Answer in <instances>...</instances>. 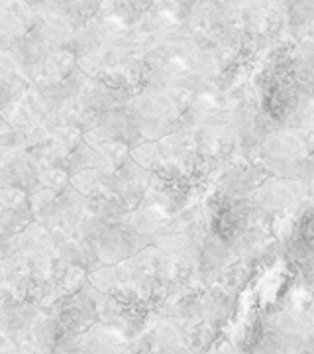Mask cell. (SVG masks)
Returning a JSON list of instances; mask_svg holds the SVG:
<instances>
[{
	"instance_id": "obj_1",
	"label": "cell",
	"mask_w": 314,
	"mask_h": 354,
	"mask_svg": "<svg viewBox=\"0 0 314 354\" xmlns=\"http://www.w3.org/2000/svg\"><path fill=\"white\" fill-rule=\"evenodd\" d=\"M193 91L179 87L141 88L132 97L126 109L136 116L138 122L169 124L179 130V120L187 113Z\"/></svg>"
},
{
	"instance_id": "obj_2",
	"label": "cell",
	"mask_w": 314,
	"mask_h": 354,
	"mask_svg": "<svg viewBox=\"0 0 314 354\" xmlns=\"http://www.w3.org/2000/svg\"><path fill=\"white\" fill-rule=\"evenodd\" d=\"M311 195V183L289 177H267L264 183L248 195L251 207L264 216L281 215Z\"/></svg>"
},
{
	"instance_id": "obj_3",
	"label": "cell",
	"mask_w": 314,
	"mask_h": 354,
	"mask_svg": "<svg viewBox=\"0 0 314 354\" xmlns=\"http://www.w3.org/2000/svg\"><path fill=\"white\" fill-rule=\"evenodd\" d=\"M92 246L97 252V260L102 266H114L146 250L148 246H151V239L141 236L124 223H116V225H108L101 236L92 242Z\"/></svg>"
},
{
	"instance_id": "obj_4",
	"label": "cell",
	"mask_w": 314,
	"mask_h": 354,
	"mask_svg": "<svg viewBox=\"0 0 314 354\" xmlns=\"http://www.w3.org/2000/svg\"><path fill=\"white\" fill-rule=\"evenodd\" d=\"M151 179H153L151 171L139 167L136 162L128 160L122 167H118L110 176L106 195L116 199L118 203H122L126 209L134 211L144 199Z\"/></svg>"
},
{
	"instance_id": "obj_5",
	"label": "cell",
	"mask_w": 314,
	"mask_h": 354,
	"mask_svg": "<svg viewBox=\"0 0 314 354\" xmlns=\"http://www.w3.org/2000/svg\"><path fill=\"white\" fill-rule=\"evenodd\" d=\"M75 69V55L65 48H59V50L48 51L46 57L38 65H34L32 69L26 71V77H28L32 87L50 88L57 83H61L63 79H67Z\"/></svg>"
},
{
	"instance_id": "obj_6",
	"label": "cell",
	"mask_w": 314,
	"mask_h": 354,
	"mask_svg": "<svg viewBox=\"0 0 314 354\" xmlns=\"http://www.w3.org/2000/svg\"><path fill=\"white\" fill-rule=\"evenodd\" d=\"M36 20L32 2H2L0 4V51L10 50L24 38Z\"/></svg>"
},
{
	"instance_id": "obj_7",
	"label": "cell",
	"mask_w": 314,
	"mask_h": 354,
	"mask_svg": "<svg viewBox=\"0 0 314 354\" xmlns=\"http://www.w3.org/2000/svg\"><path fill=\"white\" fill-rule=\"evenodd\" d=\"M267 177L271 176L262 162L232 165L220 179V191L224 197H248Z\"/></svg>"
},
{
	"instance_id": "obj_8",
	"label": "cell",
	"mask_w": 314,
	"mask_h": 354,
	"mask_svg": "<svg viewBox=\"0 0 314 354\" xmlns=\"http://www.w3.org/2000/svg\"><path fill=\"white\" fill-rule=\"evenodd\" d=\"M177 215H169L167 211L159 209V207H153V205H144L139 203L134 211H130L126 218L122 221L124 225L136 230L141 236H148V239H157L161 234H169L173 232V221Z\"/></svg>"
},
{
	"instance_id": "obj_9",
	"label": "cell",
	"mask_w": 314,
	"mask_h": 354,
	"mask_svg": "<svg viewBox=\"0 0 314 354\" xmlns=\"http://www.w3.org/2000/svg\"><path fill=\"white\" fill-rule=\"evenodd\" d=\"M234 258L230 242L216 236L210 232L206 236V241L202 242L199 256H197V266H199V274L201 276H216L222 274L230 264V260Z\"/></svg>"
},
{
	"instance_id": "obj_10",
	"label": "cell",
	"mask_w": 314,
	"mask_h": 354,
	"mask_svg": "<svg viewBox=\"0 0 314 354\" xmlns=\"http://www.w3.org/2000/svg\"><path fill=\"white\" fill-rule=\"evenodd\" d=\"M102 124L112 132L116 142L124 144L128 148H134L141 142V134H139V127L136 116L130 113L126 106L114 109L110 113L104 114Z\"/></svg>"
},
{
	"instance_id": "obj_11",
	"label": "cell",
	"mask_w": 314,
	"mask_h": 354,
	"mask_svg": "<svg viewBox=\"0 0 314 354\" xmlns=\"http://www.w3.org/2000/svg\"><path fill=\"white\" fill-rule=\"evenodd\" d=\"M110 176L102 174L101 169H81L73 176H69V185L87 199H97L106 195Z\"/></svg>"
},
{
	"instance_id": "obj_12",
	"label": "cell",
	"mask_w": 314,
	"mask_h": 354,
	"mask_svg": "<svg viewBox=\"0 0 314 354\" xmlns=\"http://www.w3.org/2000/svg\"><path fill=\"white\" fill-rule=\"evenodd\" d=\"M18 79H28L20 59L12 50H2L0 51V85L12 83Z\"/></svg>"
},
{
	"instance_id": "obj_13",
	"label": "cell",
	"mask_w": 314,
	"mask_h": 354,
	"mask_svg": "<svg viewBox=\"0 0 314 354\" xmlns=\"http://www.w3.org/2000/svg\"><path fill=\"white\" fill-rule=\"evenodd\" d=\"M248 354H281V348H279V342H277L275 333H273V330H269L267 335H262L257 341L251 344Z\"/></svg>"
},
{
	"instance_id": "obj_14",
	"label": "cell",
	"mask_w": 314,
	"mask_h": 354,
	"mask_svg": "<svg viewBox=\"0 0 314 354\" xmlns=\"http://www.w3.org/2000/svg\"><path fill=\"white\" fill-rule=\"evenodd\" d=\"M208 354H236V348L232 342L214 341V346L208 351Z\"/></svg>"
}]
</instances>
